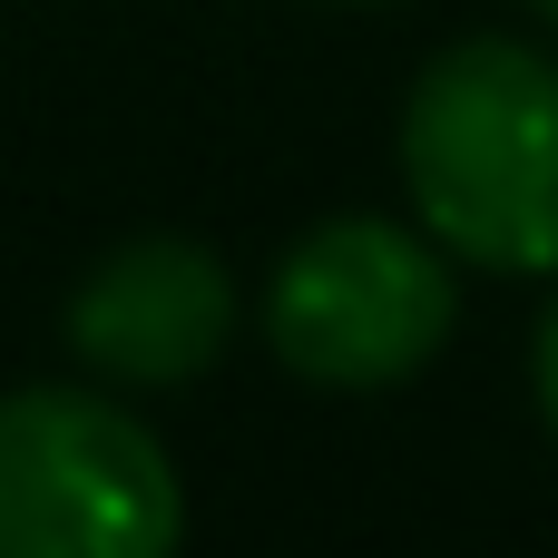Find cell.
Listing matches in <instances>:
<instances>
[{"instance_id":"obj_1","label":"cell","mask_w":558,"mask_h":558,"mask_svg":"<svg viewBox=\"0 0 558 558\" xmlns=\"http://www.w3.org/2000/svg\"><path fill=\"white\" fill-rule=\"evenodd\" d=\"M402 186L432 245L490 275H558V59L451 39L402 98Z\"/></svg>"},{"instance_id":"obj_2","label":"cell","mask_w":558,"mask_h":558,"mask_svg":"<svg viewBox=\"0 0 558 558\" xmlns=\"http://www.w3.org/2000/svg\"><path fill=\"white\" fill-rule=\"evenodd\" d=\"M177 530L186 490L137 412L59 383L0 402V558H157Z\"/></svg>"},{"instance_id":"obj_3","label":"cell","mask_w":558,"mask_h":558,"mask_svg":"<svg viewBox=\"0 0 558 558\" xmlns=\"http://www.w3.org/2000/svg\"><path fill=\"white\" fill-rule=\"evenodd\" d=\"M461 324L451 255L392 216H324L265 284V343L284 373L324 392L412 383Z\"/></svg>"},{"instance_id":"obj_4","label":"cell","mask_w":558,"mask_h":558,"mask_svg":"<svg viewBox=\"0 0 558 558\" xmlns=\"http://www.w3.org/2000/svg\"><path fill=\"white\" fill-rule=\"evenodd\" d=\"M235 343V275L196 235H128L69 294V353L108 383H196Z\"/></svg>"},{"instance_id":"obj_5","label":"cell","mask_w":558,"mask_h":558,"mask_svg":"<svg viewBox=\"0 0 558 558\" xmlns=\"http://www.w3.org/2000/svg\"><path fill=\"white\" fill-rule=\"evenodd\" d=\"M530 383H539V422H549V441H558V304L539 314V343H530Z\"/></svg>"},{"instance_id":"obj_6","label":"cell","mask_w":558,"mask_h":558,"mask_svg":"<svg viewBox=\"0 0 558 558\" xmlns=\"http://www.w3.org/2000/svg\"><path fill=\"white\" fill-rule=\"evenodd\" d=\"M530 10H549V20H558V0H530Z\"/></svg>"}]
</instances>
